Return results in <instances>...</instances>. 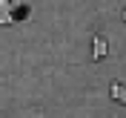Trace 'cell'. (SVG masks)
Here are the masks:
<instances>
[{
    "instance_id": "obj_1",
    "label": "cell",
    "mask_w": 126,
    "mask_h": 118,
    "mask_svg": "<svg viewBox=\"0 0 126 118\" xmlns=\"http://www.w3.org/2000/svg\"><path fill=\"white\" fill-rule=\"evenodd\" d=\"M92 52H94V58H97V61H103V58H106V52H109V43H106V38L94 35V40H92Z\"/></svg>"
},
{
    "instance_id": "obj_2",
    "label": "cell",
    "mask_w": 126,
    "mask_h": 118,
    "mask_svg": "<svg viewBox=\"0 0 126 118\" xmlns=\"http://www.w3.org/2000/svg\"><path fill=\"white\" fill-rule=\"evenodd\" d=\"M109 92H112V98H115V101L126 104V87H123V84H118V81H115V84L109 87Z\"/></svg>"
},
{
    "instance_id": "obj_3",
    "label": "cell",
    "mask_w": 126,
    "mask_h": 118,
    "mask_svg": "<svg viewBox=\"0 0 126 118\" xmlns=\"http://www.w3.org/2000/svg\"><path fill=\"white\" fill-rule=\"evenodd\" d=\"M123 20H126V9H123Z\"/></svg>"
}]
</instances>
